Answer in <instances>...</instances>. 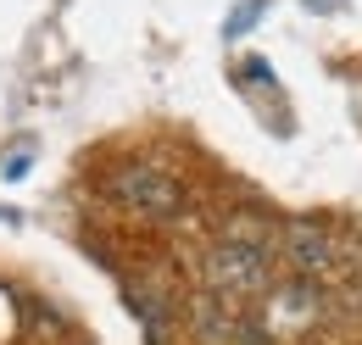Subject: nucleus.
<instances>
[{"label":"nucleus","mask_w":362,"mask_h":345,"mask_svg":"<svg viewBox=\"0 0 362 345\" xmlns=\"http://www.w3.org/2000/svg\"><path fill=\"white\" fill-rule=\"evenodd\" d=\"M201 279H206V296L228 306H251L273 290V251L240 245V240H212L201 257Z\"/></svg>","instance_id":"nucleus-2"},{"label":"nucleus","mask_w":362,"mask_h":345,"mask_svg":"<svg viewBox=\"0 0 362 345\" xmlns=\"http://www.w3.org/2000/svg\"><path fill=\"white\" fill-rule=\"evenodd\" d=\"M279 251H284V262L296 267V279H307V284H329V279L346 273V245H340V234H334L329 223H313V217L284 223V228H279Z\"/></svg>","instance_id":"nucleus-3"},{"label":"nucleus","mask_w":362,"mask_h":345,"mask_svg":"<svg viewBox=\"0 0 362 345\" xmlns=\"http://www.w3.org/2000/svg\"><path fill=\"white\" fill-rule=\"evenodd\" d=\"M106 195L123 206V212L145 217V223H179L189 212V189H184V178L173 168H162V162H117V168L106 172Z\"/></svg>","instance_id":"nucleus-1"}]
</instances>
